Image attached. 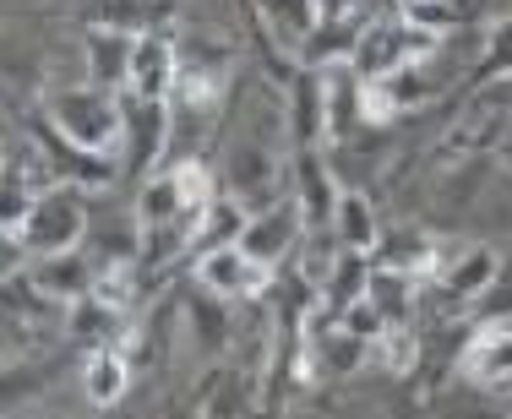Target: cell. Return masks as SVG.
Segmentation results:
<instances>
[{
  "instance_id": "1",
  "label": "cell",
  "mask_w": 512,
  "mask_h": 419,
  "mask_svg": "<svg viewBox=\"0 0 512 419\" xmlns=\"http://www.w3.org/2000/svg\"><path fill=\"white\" fill-rule=\"evenodd\" d=\"M50 120L77 153L93 158H115L120 137H126V120H120V104L99 88H60L50 98Z\"/></svg>"
},
{
  "instance_id": "2",
  "label": "cell",
  "mask_w": 512,
  "mask_h": 419,
  "mask_svg": "<svg viewBox=\"0 0 512 419\" xmlns=\"http://www.w3.org/2000/svg\"><path fill=\"white\" fill-rule=\"evenodd\" d=\"M82 234H88V207H82V196H71L66 186L39 196V202H28V213H22L17 224H6V240L22 245V251H33L39 262L71 256Z\"/></svg>"
},
{
  "instance_id": "3",
  "label": "cell",
  "mask_w": 512,
  "mask_h": 419,
  "mask_svg": "<svg viewBox=\"0 0 512 419\" xmlns=\"http://www.w3.org/2000/svg\"><path fill=\"white\" fill-rule=\"evenodd\" d=\"M442 49V33L436 28H420L409 17H393V22H371L360 33V49H355V66L365 82H393L398 71L420 66Z\"/></svg>"
},
{
  "instance_id": "4",
  "label": "cell",
  "mask_w": 512,
  "mask_h": 419,
  "mask_svg": "<svg viewBox=\"0 0 512 419\" xmlns=\"http://www.w3.org/2000/svg\"><path fill=\"white\" fill-rule=\"evenodd\" d=\"M360 93H365V77H360L355 60H327L316 71V115H322L327 142H338L360 120Z\"/></svg>"
},
{
  "instance_id": "5",
  "label": "cell",
  "mask_w": 512,
  "mask_h": 419,
  "mask_svg": "<svg viewBox=\"0 0 512 419\" xmlns=\"http://www.w3.org/2000/svg\"><path fill=\"white\" fill-rule=\"evenodd\" d=\"M197 283H202L207 294H224V300H235V294H262L267 283H273V267L251 262L246 245H218V251H202Z\"/></svg>"
},
{
  "instance_id": "6",
  "label": "cell",
  "mask_w": 512,
  "mask_h": 419,
  "mask_svg": "<svg viewBox=\"0 0 512 419\" xmlns=\"http://www.w3.org/2000/svg\"><path fill=\"white\" fill-rule=\"evenodd\" d=\"M180 82V60L175 49H169V39H137V49H131V66H126V88L142 93L148 104H158L169 88Z\"/></svg>"
},
{
  "instance_id": "7",
  "label": "cell",
  "mask_w": 512,
  "mask_h": 419,
  "mask_svg": "<svg viewBox=\"0 0 512 419\" xmlns=\"http://www.w3.org/2000/svg\"><path fill=\"white\" fill-rule=\"evenodd\" d=\"M333 234L349 256H371L382 245V229H376V207L365 202L360 191H338L333 202Z\"/></svg>"
},
{
  "instance_id": "8",
  "label": "cell",
  "mask_w": 512,
  "mask_h": 419,
  "mask_svg": "<svg viewBox=\"0 0 512 419\" xmlns=\"http://www.w3.org/2000/svg\"><path fill=\"white\" fill-rule=\"evenodd\" d=\"M496 273H502V256H496L491 245H469V251H463L458 262L447 267V273L436 278V283H442L447 300H458V305H463V300H480V294L496 283Z\"/></svg>"
},
{
  "instance_id": "9",
  "label": "cell",
  "mask_w": 512,
  "mask_h": 419,
  "mask_svg": "<svg viewBox=\"0 0 512 419\" xmlns=\"http://www.w3.org/2000/svg\"><path fill=\"white\" fill-rule=\"evenodd\" d=\"M463 371L485 387H507L512 381V327H480L463 354Z\"/></svg>"
},
{
  "instance_id": "10",
  "label": "cell",
  "mask_w": 512,
  "mask_h": 419,
  "mask_svg": "<svg viewBox=\"0 0 512 419\" xmlns=\"http://www.w3.org/2000/svg\"><path fill=\"white\" fill-rule=\"evenodd\" d=\"M414 283L420 278L398 273V267H376V273H365V300H371L393 327H404L409 311H414Z\"/></svg>"
},
{
  "instance_id": "11",
  "label": "cell",
  "mask_w": 512,
  "mask_h": 419,
  "mask_svg": "<svg viewBox=\"0 0 512 419\" xmlns=\"http://www.w3.org/2000/svg\"><path fill=\"white\" fill-rule=\"evenodd\" d=\"M251 224H256V218L246 213L240 196H213V207L202 213V224H197L191 240H207V251H218V245H240Z\"/></svg>"
},
{
  "instance_id": "12",
  "label": "cell",
  "mask_w": 512,
  "mask_h": 419,
  "mask_svg": "<svg viewBox=\"0 0 512 419\" xmlns=\"http://www.w3.org/2000/svg\"><path fill=\"white\" fill-rule=\"evenodd\" d=\"M295 229H300V218H295V207H278V213H267V218H256V224L246 229V256L251 262H262V267H273L278 256L289 251V240H295Z\"/></svg>"
},
{
  "instance_id": "13",
  "label": "cell",
  "mask_w": 512,
  "mask_h": 419,
  "mask_svg": "<svg viewBox=\"0 0 512 419\" xmlns=\"http://www.w3.org/2000/svg\"><path fill=\"white\" fill-rule=\"evenodd\" d=\"M126 387H131V371H126V360H120L115 349L88 354V365H82V392H88V403L109 409V403L126 398Z\"/></svg>"
},
{
  "instance_id": "14",
  "label": "cell",
  "mask_w": 512,
  "mask_h": 419,
  "mask_svg": "<svg viewBox=\"0 0 512 419\" xmlns=\"http://www.w3.org/2000/svg\"><path fill=\"white\" fill-rule=\"evenodd\" d=\"M88 294L104 305V311H126L131 305V294H137V273H131L126 262H109V267H93V283H88Z\"/></svg>"
},
{
  "instance_id": "15",
  "label": "cell",
  "mask_w": 512,
  "mask_h": 419,
  "mask_svg": "<svg viewBox=\"0 0 512 419\" xmlns=\"http://www.w3.org/2000/svg\"><path fill=\"white\" fill-rule=\"evenodd\" d=\"M169 186H175V202H180V218H197L213 207V180H207L202 164H180L175 175H169Z\"/></svg>"
},
{
  "instance_id": "16",
  "label": "cell",
  "mask_w": 512,
  "mask_h": 419,
  "mask_svg": "<svg viewBox=\"0 0 512 419\" xmlns=\"http://www.w3.org/2000/svg\"><path fill=\"white\" fill-rule=\"evenodd\" d=\"M387 327H393V322H387V316L376 311L365 294H360V300H349L344 311H338V332H344V338H355V343H382Z\"/></svg>"
},
{
  "instance_id": "17",
  "label": "cell",
  "mask_w": 512,
  "mask_h": 419,
  "mask_svg": "<svg viewBox=\"0 0 512 419\" xmlns=\"http://www.w3.org/2000/svg\"><path fill=\"white\" fill-rule=\"evenodd\" d=\"M376 349H382V365H387L393 376H409L414 360H420V338H414L409 327H387V338L376 343Z\"/></svg>"
},
{
  "instance_id": "18",
  "label": "cell",
  "mask_w": 512,
  "mask_h": 419,
  "mask_svg": "<svg viewBox=\"0 0 512 419\" xmlns=\"http://www.w3.org/2000/svg\"><path fill=\"white\" fill-rule=\"evenodd\" d=\"M398 109H404V104H398L393 82H365V93H360V120H371V126H387Z\"/></svg>"
},
{
  "instance_id": "19",
  "label": "cell",
  "mask_w": 512,
  "mask_h": 419,
  "mask_svg": "<svg viewBox=\"0 0 512 419\" xmlns=\"http://www.w3.org/2000/svg\"><path fill=\"white\" fill-rule=\"evenodd\" d=\"M485 66H491V77H512V17H502L491 28V39H485Z\"/></svg>"
},
{
  "instance_id": "20",
  "label": "cell",
  "mask_w": 512,
  "mask_h": 419,
  "mask_svg": "<svg viewBox=\"0 0 512 419\" xmlns=\"http://www.w3.org/2000/svg\"><path fill=\"white\" fill-rule=\"evenodd\" d=\"M344 6H349V0H316V11H322L327 22H333V17H344Z\"/></svg>"
},
{
  "instance_id": "21",
  "label": "cell",
  "mask_w": 512,
  "mask_h": 419,
  "mask_svg": "<svg viewBox=\"0 0 512 419\" xmlns=\"http://www.w3.org/2000/svg\"><path fill=\"white\" fill-rule=\"evenodd\" d=\"M414 6H431V0H404V11H414Z\"/></svg>"
}]
</instances>
